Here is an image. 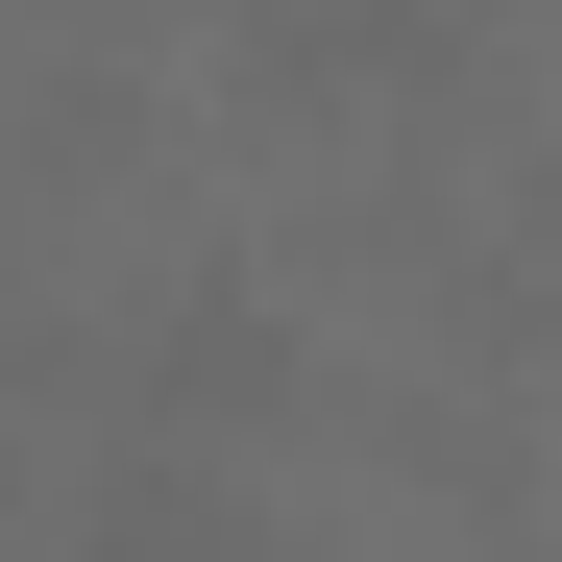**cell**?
I'll use <instances>...</instances> for the list:
<instances>
[{
	"mask_svg": "<svg viewBox=\"0 0 562 562\" xmlns=\"http://www.w3.org/2000/svg\"><path fill=\"white\" fill-rule=\"evenodd\" d=\"M269 392H294V318H269V294H171L147 318V440H221Z\"/></svg>",
	"mask_w": 562,
	"mask_h": 562,
	"instance_id": "6da1fadb",
	"label": "cell"
},
{
	"mask_svg": "<svg viewBox=\"0 0 562 562\" xmlns=\"http://www.w3.org/2000/svg\"><path fill=\"white\" fill-rule=\"evenodd\" d=\"M99 562H245L221 464H196V440H123V464H99Z\"/></svg>",
	"mask_w": 562,
	"mask_h": 562,
	"instance_id": "7a4b0ae2",
	"label": "cell"
}]
</instances>
